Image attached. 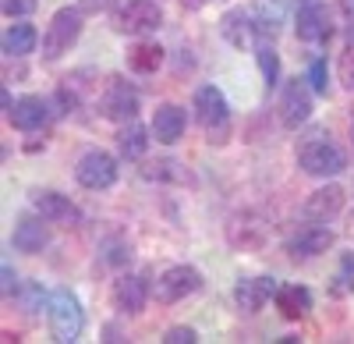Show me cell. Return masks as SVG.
<instances>
[{
    "label": "cell",
    "mask_w": 354,
    "mask_h": 344,
    "mask_svg": "<svg viewBox=\"0 0 354 344\" xmlns=\"http://www.w3.org/2000/svg\"><path fill=\"white\" fill-rule=\"evenodd\" d=\"M298 167L312 178H337L347 170V153L337 146L326 128H312L298 138Z\"/></svg>",
    "instance_id": "1"
},
{
    "label": "cell",
    "mask_w": 354,
    "mask_h": 344,
    "mask_svg": "<svg viewBox=\"0 0 354 344\" xmlns=\"http://www.w3.org/2000/svg\"><path fill=\"white\" fill-rule=\"evenodd\" d=\"M195 118L205 128L209 146H227L230 138V103L220 85H198L195 89Z\"/></svg>",
    "instance_id": "2"
},
{
    "label": "cell",
    "mask_w": 354,
    "mask_h": 344,
    "mask_svg": "<svg viewBox=\"0 0 354 344\" xmlns=\"http://www.w3.org/2000/svg\"><path fill=\"white\" fill-rule=\"evenodd\" d=\"M110 21L124 36H153L163 28V8L156 0H113Z\"/></svg>",
    "instance_id": "3"
},
{
    "label": "cell",
    "mask_w": 354,
    "mask_h": 344,
    "mask_svg": "<svg viewBox=\"0 0 354 344\" xmlns=\"http://www.w3.org/2000/svg\"><path fill=\"white\" fill-rule=\"evenodd\" d=\"M46 316H50V334L53 341H61V344H75L85 330V309L78 302L75 291L68 288H57L46 302Z\"/></svg>",
    "instance_id": "4"
},
{
    "label": "cell",
    "mask_w": 354,
    "mask_h": 344,
    "mask_svg": "<svg viewBox=\"0 0 354 344\" xmlns=\"http://www.w3.org/2000/svg\"><path fill=\"white\" fill-rule=\"evenodd\" d=\"M78 36H82V11L78 8L53 11V18L46 25V36H43V57L46 61H61V57L78 43Z\"/></svg>",
    "instance_id": "5"
},
{
    "label": "cell",
    "mask_w": 354,
    "mask_h": 344,
    "mask_svg": "<svg viewBox=\"0 0 354 344\" xmlns=\"http://www.w3.org/2000/svg\"><path fill=\"white\" fill-rule=\"evenodd\" d=\"M312 82L308 78H290L283 89H280V125L290 128V132H298L308 118H312Z\"/></svg>",
    "instance_id": "6"
},
{
    "label": "cell",
    "mask_w": 354,
    "mask_h": 344,
    "mask_svg": "<svg viewBox=\"0 0 354 344\" xmlns=\"http://www.w3.org/2000/svg\"><path fill=\"white\" fill-rule=\"evenodd\" d=\"M202 288V273L195 270V266H167L160 277H156V288H153V295H156V302H163V305H177V302H185V298H192L195 291Z\"/></svg>",
    "instance_id": "7"
},
{
    "label": "cell",
    "mask_w": 354,
    "mask_h": 344,
    "mask_svg": "<svg viewBox=\"0 0 354 344\" xmlns=\"http://www.w3.org/2000/svg\"><path fill=\"white\" fill-rule=\"evenodd\" d=\"M294 33L301 43H326L333 36V21L326 11V0H298L294 11Z\"/></svg>",
    "instance_id": "8"
},
{
    "label": "cell",
    "mask_w": 354,
    "mask_h": 344,
    "mask_svg": "<svg viewBox=\"0 0 354 344\" xmlns=\"http://www.w3.org/2000/svg\"><path fill=\"white\" fill-rule=\"evenodd\" d=\"M100 114L106 121H121V125L135 121V114H138V89L128 85L124 78H110L103 96H100Z\"/></svg>",
    "instance_id": "9"
},
{
    "label": "cell",
    "mask_w": 354,
    "mask_h": 344,
    "mask_svg": "<svg viewBox=\"0 0 354 344\" xmlns=\"http://www.w3.org/2000/svg\"><path fill=\"white\" fill-rule=\"evenodd\" d=\"M75 178L82 188L88 192H103L117 181V160L103 150H88L78 163H75Z\"/></svg>",
    "instance_id": "10"
},
{
    "label": "cell",
    "mask_w": 354,
    "mask_h": 344,
    "mask_svg": "<svg viewBox=\"0 0 354 344\" xmlns=\"http://www.w3.org/2000/svg\"><path fill=\"white\" fill-rule=\"evenodd\" d=\"M333 242H337V235L326 227V220H312V224H301L298 231L290 235L287 252L294 255V260H315V255L330 252Z\"/></svg>",
    "instance_id": "11"
},
{
    "label": "cell",
    "mask_w": 354,
    "mask_h": 344,
    "mask_svg": "<svg viewBox=\"0 0 354 344\" xmlns=\"http://www.w3.org/2000/svg\"><path fill=\"white\" fill-rule=\"evenodd\" d=\"M220 36H223L234 50H248L252 43H259L255 11H252V8H230V11L220 18Z\"/></svg>",
    "instance_id": "12"
},
{
    "label": "cell",
    "mask_w": 354,
    "mask_h": 344,
    "mask_svg": "<svg viewBox=\"0 0 354 344\" xmlns=\"http://www.w3.org/2000/svg\"><path fill=\"white\" fill-rule=\"evenodd\" d=\"M145 298H149V284L135 273H124L113 280V291H110V302L117 312H124V316H138L145 309Z\"/></svg>",
    "instance_id": "13"
},
{
    "label": "cell",
    "mask_w": 354,
    "mask_h": 344,
    "mask_svg": "<svg viewBox=\"0 0 354 344\" xmlns=\"http://www.w3.org/2000/svg\"><path fill=\"white\" fill-rule=\"evenodd\" d=\"M28 203H32V210L50 220V224H75L78 220V210L68 195L53 192V188H32V195H28Z\"/></svg>",
    "instance_id": "14"
},
{
    "label": "cell",
    "mask_w": 354,
    "mask_h": 344,
    "mask_svg": "<svg viewBox=\"0 0 354 344\" xmlns=\"http://www.w3.org/2000/svg\"><path fill=\"white\" fill-rule=\"evenodd\" d=\"M185 128H188L185 107H177V103H160L156 107V114H153V138L160 142V146H174V142H181Z\"/></svg>",
    "instance_id": "15"
},
{
    "label": "cell",
    "mask_w": 354,
    "mask_h": 344,
    "mask_svg": "<svg viewBox=\"0 0 354 344\" xmlns=\"http://www.w3.org/2000/svg\"><path fill=\"white\" fill-rule=\"evenodd\" d=\"M280 284L273 277H245L234 284V302H238L241 312H259L266 302H270L277 295Z\"/></svg>",
    "instance_id": "16"
},
{
    "label": "cell",
    "mask_w": 354,
    "mask_h": 344,
    "mask_svg": "<svg viewBox=\"0 0 354 344\" xmlns=\"http://www.w3.org/2000/svg\"><path fill=\"white\" fill-rule=\"evenodd\" d=\"M46 224L43 217H21L15 224V235H11V245L15 252H25V255H36L50 245V231H46Z\"/></svg>",
    "instance_id": "17"
},
{
    "label": "cell",
    "mask_w": 354,
    "mask_h": 344,
    "mask_svg": "<svg viewBox=\"0 0 354 344\" xmlns=\"http://www.w3.org/2000/svg\"><path fill=\"white\" fill-rule=\"evenodd\" d=\"M266 235H270V227H266L259 217L245 213V217H234L230 227H227V238L234 248H245V252H259L266 245Z\"/></svg>",
    "instance_id": "18"
},
{
    "label": "cell",
    "mask_w": 354,
    "mask_h": 344,
    "mask_svg": "<svg viewBox=\"0 0 354 344\" xmlns=\"http://www.w3.org/2000/svg\"><path fill=\"white\" fill-rule=\"evenodd\" d=\"M8 121L18 132H36V128H43L50 121V103L43 96H21L15 103V110L8 114Z\"/></svg>",
    "instance_id": "19"
},
{
    "label": "cell",
    "mask_w": 354,
    "mask_h": 344,
    "mask_svg": "<svg viewBox=\"0 0 354 344\" xmlns=\"http://www.w3.org/2000/svg\"><path fill=\"white\" fill-rule=\"evenodd\" d=\"M344 199H347V192L340 185H322L305 199V217L308 220H333L344 210Z\"/></svg>",
    "instance_id": "20"
},
{
    "label": "cell",
    "mask_w": 354,
    "mask_h": 344,
    "mask_svg": "<svg viewBox=\"0 0 354 344\" xmlns=\"http://www.w3.org/2000/svg\"><path fill=\"white\" fill-rule=\"evenodd\" d=\"M273 302H277L283 320H301V316H308V309H312V291L305 288V284H280Z\"/></svg>",
    "instance_id": "21"
},
{
    "label": "cell",
    "mask_w": 354,
    "mask_h": 344,
    "mask_svg": "<svg viewBox=\"0 0 354 344\" xmlns=\"http://www.w3.org/2000/svg\"><path fill=\"white\" fill-rule=\"evenodd\" d=\"M117 150H121L124 160H142L145 150H149V132H145L138 121H128L121 132H117Z\"/></svg>",
    "instance_id": "22"
},
{
    "label": "cell",
    "mask_w": 354,
    "mask_h": 344,
    "mask_svg": "<svg viewBox=\"0 0 354 344\" xmlns=\"http://www.w3.org/2000/svg\"><path fill=\"white\" fill-rule=\"evenodd\" d=\"M163 64V46L160 43H135L128 46V68L138 71V75H153L156 68Z\"/></svg>",
    "instance_id": "23"
},
{
    "label": "cell",
    "mask_w": 354,
    "mask_h": 344,
    "mask_svg": "<svg viewBox=\"0 0 354 344\" xmlns=\"http://www.w3.org/2000/svg\"><path fill=\"white\" fill-rule=\"evenodd\" d=\"M36 43H39V33L32 25H8V33H4V53L8 57H28L36 50Z\"/></svg>",
    "instance_id": "24"
},
{
    "label": "cell",
    "mask_w": 354,
    "mask_h": 344,
    "mask_svg": "<svg viewBox=\"0 0 354 344\" xmlns=\"http://www.w3.org/2000/svg\"><path fill=\"white\" fill-rule=\"evenodd\" d=\"M255 61H259V71H262V82L270 85H280V53L273 46V39H262L255 43Z\"/></svg>",
    "instance_id": "25"
},
{
    "label": "cell",
    "mask_w": 354,
    "mask_h": 344,
    "mask_svg": "<svg viewBox=\"0 0 354 344\" xmlns=\"http://www.w3.org/2000/svg\"><path fill=\"white\" fill-rule=\"evenodd\" d=\"M142 174L145 178H153V181H177V185H192V174L185 170V163H177V160H156V163H145L142 167Z\"/></svg>",
    "instance_id": "26"
},
{
    "label": "cell",
    "mask_w": 354,
    "mask_h": 344,
    "mask_svg": "<svg viewBox=\"0 0 354 344\" xmlns=\"http://www.w3.org/2000/svg\"><path fill=\"white\" fill-rule=\"evenodd\" d=\"M330 295H337V298L354 295V252H344V255H340V266H337V273H333Z\"/></svg>",
    "instance_id": "27"
},
{
    "label": "cell",
    "mask_w": 354,
    "mask_h": 344,
    "mask_svg": "<svg viewBox=\"0 0 354 344\" xmlns=\"http://www.w3.org/2000/svg\"><path fill=\"white\" fill-rule=\"evenodd\" d=\"M308 82H312V89H315L319 96L330 93V68H326V57H315V61L308 64Z\"/></svg>",
    "instance_id": "28"
},
{
    "label": "cell",
    "mask_w": 354,
    "mask_h": 344,
    "mask_svg": "<svg viewBox=\"0 0 354 344\" xmlns=\"http://www.w3.org/2000/svg\"><path fill=\"white\" fill-rule=\"evenodd\" d=\"M337 75H340V85L347 93H354V43L340 53V61H337Z\"/></svg>",
    "instance_id": "29"
},
{
    "label": "cell",
    "mask_w": 354,
    "mask_h": 344,
    "mask_svg": "<svg viewBox=\"0 0 354 344\" xmlns=\"http://www.w3.org/2000/svg\"><path fill=\"white\" fill-rule=\"evenodd\" d=\"M0 8H4L8 18H28V15L39 8V0H4Z\"/></svg>",
    "instance_id": "30"
},
{
    "label": "cell",
    "mask_w": 354,
    "mask_h": 344,
    "mask_svg": "<svg viewBox=\"0 0 354 344\" xmlns=\"http://www.w3.org/2000/svg\"><path fill=\"white\" fill-rule=\"evenodd\" d=\"M163 341H167V344H195L198 334H195L192 327H170V330L163 334Z\"/></svg>",
    "instance_id": "31"
},
{
    "label": "cell",
    "mask_w": 354,
    "mask_h": 344,
    "mask_svg": "<svg viewBox=\"0 0 354 344\" xmlns=\"http://www.w3.org/2000/svg\"><path fill=\"white\" fill-rule=\"evenodd\" d=\"M0 277H4V298H11V295L18 291V273L11 270V263L0 266Z\"/></svg>",
    "instance_id": "32"
},
{
    "label": "cell",
    "mask_w": 354,
    "mask_h": 344,
    "mask_svg": "<svg viewBox=\"0 0 354 344\" xmlns=\"http://www.w3.org/2000/svg\"><path fill=\"white\" fill-rule=\"evenodd\" d=\"M82 8L85 11H100V8H106V0H82Z\"/></svg>",
    "instance_id": "33"
},
{
    "label": "cell",
    "mask_w": 354,
    "mask_h": 344,
    "mask_svg": "<svg viewBox=\"0 0 354 344\" xmlns=\"http://www.w3.org/2000/svg\"><path fill=\"white\" fill-rule=\"evenodd\" d=\"M344 11H354V0H344Z\"/></svg>",
    "instance_id": "34"
},
{
    "label": "cell",
    "mask_w": 354,
    "mask_h": 344,
    "mask_svg": "<svg viewBox=\"0 0 354 344\" xmlns=\"http://www.w3.org/2000/svg\"><path fill=\"white\" fill-rule=\"evenodd\" d=\"M188 4H195V8H198V4H205V0H188Z\"/></svg>",
    "instance_id": "35"
}]
</instances>
